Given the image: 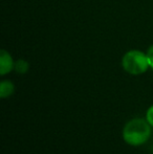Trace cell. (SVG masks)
Masks as SVG:
<instances>
[{
    "instance_id": "obj_1",
    "label": "cell",
    "mask_w": 153,
    "mask_h": 154,
    "mask_svg": "<svg viewBox=\"0 0 153 154\" xmlns=\"http://www.w3.org/2000/svg\"><path fill=\"white\" fill-rule=\"evenodd\" d=\"M151 135V125L144 119H133L125 125L123 138L131 146H139L149 140Z\"/></svg>"
},
{
    "instance_id": "obj_2",
    "label": "cell",
    "mask_w": 153,
    "mask_h": 154,
    "mask_svg": "<svg viewBox=\"0 0 153 154\" xmlns=\"http://www.w3.org/2000/svg\"><path fill=\"white\" fill-rule=\"evenodd\" d=\"M123 68L130 75H141L147 71L150 67L147 55L139 51H130L123 57Z\"/></svg>"
},
{
    "instance_id": "obj_3",
    "label": "cell",
    "mask_w": 153,
    "mask_h": 154,
    "mask_svg": "<svg viewBox=\"0 0 153 154\" xmlns=\"http://www.w3.org/2000/svg\"><path fill=\"white\" fill-rule=\"evenodd\" d=\"M15 63L13 61L11 55L5 51H1L0 53V75H4L13 70Z\"/></svg>"
},
{
    "instance_id": "obj_4",
    "label": "cell",
    "mask_w": 153,
    "mask_h": 154,
    "mask_svg": "<svg viewBox=\"0 0 153 154\" xmlns=\"http://www.w3.org/2000/svg\"><path fill=\"white\" fill-rule=\"evenodd\" d=\"M15 90L14 84L12 83L11 81H2L1 84H0V97L2 99H5V97H10L11 94H13Z\"/></svg>"
},
{
    "instance_id": "obj_5",
    "label": "cell",
    "mask_w": 153,
    "mask_h": 154,
    "mask_svg": "<svg viewBox=\"0 0 153 154\" xmlns=\"http://www.w3.org/2000/svg\"><path fill=\"white\" fill-rule=\"evenodd\" d=\"M29 63L24 60H18L16 63H15V70L19 73H25L27 70H29Z\"/></svg>"
},
{
    "instance_id": "obj_6",
    "label": "cell",
    "mask_w": 153,
    "mask_h": 154,
    "mask_svg": "<svg viewBox=\"0 0 153 154\" xmlns=\"http://www.w3.org/2000/svg\"><path fill=\"white\" fill-rule=\"evenodd\" d=\"M146 120L148 121V123L153 127V105L149 109L147 110V113H146Z\"/></svg>"
},
{
    "instance_id": "obj_7",
    "label": "cell",
    "mask_w": 153,
    "mask_h": 154,
    "mask_svg": "<svg viewBox=\"0 0 153 154\" xmlns=\"http://www.w3.org/2000/svg\"><path fill=\"white\" fill-rule=\"evenodd\" d=\"M146 55H147V58H148V60H149L150 66L153 68V46H151L148 49V53L146 54Z\"/></svg>"
}]
</instances>
